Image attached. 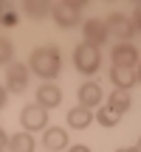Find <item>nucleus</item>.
<instances>
[{
	"label": "nucleus",
	"mask_w": 141,
	"mask_h": 152,
	"mask_svg": "<svg viewBox=\"0 0 141 152\" xmlns=\"http://www.w3.org/2000/svg\"><path fill=\"white\" fill-rule=\"evenodd\" d=\"M28 68L31 73L43 76V79H57L62 71V56L54 45H45V48H34L31 59H28Z\"/></svg>",
	"instance_id": "obj_1"
},
{
	"label": "nucleus",
	"mask_w": 141,
	"mask_h": 152,
	"mask_svg": "<svg viewBox=\"0 0 141 152\" xmlns=\"http://www.w3.org/2000/svg\"><path fill=\"white\" fill-rule=\"evenodd\" d=\"M99 62H102L99 48H93V45H87V42L76 45V51H73V65H76V71H79V73H85V76L96 73L99 71Z\"/></svg>",
	"instance_id": "obj_2"
},
{
	"label": "nucleus",
	"mask_w": 141,
	"mask_h": 152,
	"mask_svg": "<svg viewBox=\"0 0 141 152\" xmlns=\"http://www.w3.org/2000/svg\"><path fill=\"white\" fill-rule=\"evenodd\" d=\"M104 26H107V34L116 39V45H124L133 39V34H136V26H133L130 17L124 14H110L107 20H104Z\"/></svg>",
	"instance_id": "obj_3"
},
{
	"label": "nucleus",
	"mask_w": 141,
	"mask_h": 152,
	"mask_svg": "<svg viewBox=\"0 0 141 152\" xmlns=\"http://www.w3.org/2000/svg\"><path fill=\"white\" fill-rule=\"evenodd\" d=\"M82 14V3H54L51 6V17L59 28H73L79 23Z\"/></svg>",
	"instance_id": "obj_4"
},
{
	"label": "nucleus",
	"mask_w": 141,
	"mask_h": 152,
	"mask_svg": "<svg viewBox=\"0 0 141 152\" xmlns=\"http://www.w3.org/2000/svg\"><path fill=\"white\" fill-rule=\"evenodd\" d=\"M20 124L26 127V132L45 130V124H48L45 107H40V104H26V107H23V113H20Z\"/></svg>",
	"instance_id": "obj_5"
},
{
	"label": "nucleus",
	"mask_w": 141,
	"mask_h": 152,
	"mask_svg": "<svg viewBox=\"0 0 141 152\" xmlns=\"http://www.w3.org/2000/svg\"><path fill=\"white\" fill-rule=\"evenodd\" d=\"M82 37H85V42L87 45H93V48H102L104 42L110 39V34H107V26H104V20H87L85 26H82Z\"/></svg>",
	"instance_id": "obj_6"
},
{
	"label": "nucleus",
	"mask_w": 141,
	"mask_h": 152,
	"mask_svg": "<svg viewBox=\"0 0 141 152\" xmlns=\"http://www.w3.org/2000/svg\"><path fill=\"white\" fill-rule=\"evenodd\" d=\"M28 87V68L20 62H11L6 71V90L9 93H23Z\"/></svg>",
	"instance_id": "obj_7"
},
{
	"label": "nucleus",
	"mask_w": 141,
	"mask_h": 152,
	"mask_svg": "<svg viewBox=\"0 0 141 152\" xmlns=\"http://www.w3.org/2000/svg\"><path fill=\"white\" fill-rule=\"evenodd\" d=\"M110 59H113V68H136L138 65V51H136V45L124 42V45H116L110 51Z\"/></svg>",
	"instance_id": "obj_8"
},
{
	"label": "nucleus",
	"mask_w": 141,
	"mask_h": 152,
	"mask_svg": "<svg viewBox=\"0 0 141 152\" xmlns=\"http://www.w3.org/2000/svg\"><path fill=\"white\" fill-rule=\"evenodd\" d=\"M110 82L116 90H130L138 85V71L136 68H110Z\"/></svg>",
	"instance_id": "obj_9"
},
{
	"label": "nucleus",
	"mask_w": 141,
	"mask_h": 152,
	"mask_svg": "<svg viewBox=\"0 0 141 152\" xmlns=\"http://www.w3.org/2000/svg\"><path fill=\"white\" fill-rule=\"evenodd\" d=\"M79 107H87V110H99L102 107V87L96 82H85L79 87Z\"/></svg>",
	"instance_id": "obj_10"
},
{
	"label": "nucleus",
	"mask_w": 141,
	"mask_h": 152,
	"mask_svg": "<svg viewBox=\"0 0 141 152\" xmlns=\"http://www.w3.org/2000/svg\"><path fill=\"white\" fill-rule=\"evenodd\" d=\"M59 102H62V90L57 85H51V82H45V85L37 90V104H40V107L51 110V107H57Z\"/></svg>",
	"instance_id": "obj_11"
},
{
	"label": "nucleus",
	"mask_w": 141,
	"mask_h": 152,
	"mask_svg": "<svg viewBox=\"0 0 141 152\" xmlns=\"http://www.w3.org/2000/svg\"><path fill=\"white\" fill-rule=\"evenodd\" d=\"M65 118H68L70 130H85V127H90V121H93V110H87V107H70Z\"/></svg>",
	"instance_id": "obj_12"
},
{
	"label": "nucleus",
	"mask_w": 141,
	"mask_h": 152,
	"mask_svg": "<svg viewBox=\"0 0 141 152\" xmlns=\"http://www.w3.org/2000/svg\"><path fill=\"white\" fill-rule=\"evenodd\" d=\"M43 144H45L48 152H59V149L68 147V135H65V130H59V127H51V130H45Z\"/></svg>",
	"instance_id": "obj_13"
},
{
	"label": "nucleus",
	"mask_w": 141,
	"mask_h": 152,
	"mask_svg": "<svg viewBox=\"0 0 141 152\" xmlns=\"http://www.w3.org/2000/svg\"><path fill=\"white\" fill-rule=\"evenodd\" d=\"M130 104H133L130 90H113V93H110V99H107V107L113 110L116 115H124L127 110H130Z\"/></svg>",
	"instance_id": "obj_14"
},
{
	"label": "nucleus",
	"mask_w": 141,
	"mask_h": 152,
	"mask_svg": "<svg viewBox=\"0 0 141 152\" xmlns=\"http://www.w3.org/2000/svg\"><path fill=\"white\" fill-rule=\"evenodd\" d=\"M9 152H34V138L31 132H17V135L9 138Z\"/></svg>",
	"instance_id": "obj_15"
},
{
	"label": "nucleus",
	"mask_w": 141,
	"mask_h": 152,
	"mask_svg": "<svg viewBox=\"0 0 141 152\" xmlns=\"http://www.w3.org/2000/svg\"><path fill=\"white\" fill-rule=\"evenodd\" d=\"M96 121H99L102 127H116V124L121 121V115H116L113 110L104 104V107H99V110H96Z\"/></svg>",
	"instance_id": "obj_16"
},
{
	"label": "nucleus",
	"mask_w": 141,
	"mask_h": 152,
	"mask_svg": "<svg viewBox=\"0 0 141 152\" xmlns=\"http://www.w3.org/2000/svg\"><path fill=\"white\" fill-rule=\"evenodd\" d=\"M11 56H14V45L6 37H0V65H11Z\"/></svg>",
	"instance_id": "obj_17"
},
{
	"label": "nucleus",
	"mask_w": 141,
	"mask_h": 152,
	"mask_svg": "<svg viewBox=\"0 0 141 152\" xmlns=\"http://www.w3.org/2000/svg\"><path fill=\"white\" fill-rule=\"evenodd\" d=\"M26 11H28V17L40 20V17L51 14V6H45V3H28V6H26Z\"/></svg>",
	"instance_id": "obj_18"
},
{
	"label": "nucleus",
	"mask_w": 141,
	"mask_h": 152,
	"mask_svg": "<svg viewBox=\"0 0 141 152\" xmlns=\"http://www.w3.org/2000/svg\"><path fill=\"white\" fill-rule=\"evenodd\" d=\"M133 26H136V31H141V6H136V11H133Z\"/></svg>",
	"instance_id": "obj_19"
},
{
	"label": "nucleus",
	"mask_w": 141,
	"mask_h": 152,
	"mask_svg": "<svg viewBox=\"0 0 141 152\" xmlns=\"http://www.w3.org/2000/svg\"><path fill=\"white\" fill-rule=\"evenodd\" d=\"M6 104H9V93H6V87L0 85V110H3Z\"/></svg>",
	"instance_id": "obj_20"
},
{
	"label": "nucleus",
	"mask_w": 141,
	"mask_h": 152,
	"mask_svg": "<svg viewBox=\"0 0 141 152\" xmlns=\"http://www.w3.org/2000/svg\"><path fill=\"white\" fill-rule=\"evenodd\" d=\"M0 20H3V23H14L17 14H14V11H3V14H0Z\"/></svg>",
	"instance_id": "obj_21"
},
{
	"label": "nucleus",
	"mask_w": 141,
	"mask_h": 152,
	"mask_svg": "<svg viewBox=\"0 0 141 152\" xmlns=\"http://www.w3.org/2000/svg\"><path fill=\"white\" fill-rule=\"evenodd\" d=\"M9 138H11V135H6V130H0V147H6V144H9Z\"/></svg>",
	"instance_id": "obj_22"
},
{
	"label": "nucleus",
	"mask_w": 141,
	"mask_h": 152,
	"mask_svg": "<svg viewBox=\"0 0 141 152\" xmlns=\"http://www.w3.org/2000/svg\"><path fill=\"white\" fill-rule=\"evenodd\" d=\"M68 152H90V149H87L85 144H76V147H73V149H68Z\"/></svg>",
	"instance_id": "obj_23"
},
{
	"label": "nucleus",
	"mask_w": 141,
	"mask_h": 152,
	"mask_svg": "<svg viewBox=\"0 0 141 152\" xmlns=\"http://www.w3.org/2000/svg\"><path fill=\"white\" fill-rule=\"evenodd\" d=\"M136 152H141V135H138V141H136V147H133Z\"/></svg>",
	"instance_id": "obj_24"
},
{
	"label": "nucleus",
	"mask_w": 141,
	"mask_h": 152,
	"mask_svg": "<svg viewBox=\"0 0 141 152\" xmlns=\"http://www.w3.org/2000/svg\"><path fill=\"white\" fill-rule=\"evenodd\" d=\"M116 152H136V149H116Z\"/></svg>",
	"instance_id": "obj_25"
},
{
	"label": "nucleus",
	"mask_w": 141,
	"mask_h": 152,
	"mask_svg": "<svg viewBox=\"0 0 141 152\" xmlns=\"http://www.w3.org/2000/svg\"><path fill=\"white\" fill-rule=\"evenodd\" d=\"M138 82H141V68H138Z\"/></svg>",
	"instance_id": "obj_26"
},
{
	"label": "nucleus",
	"mask_w": 141,
	"mask_h": 152,
	"mask_svg": "<svg viewBox=\"0 0 141 152\" xmlns=\"http://www.w3.org/2000/svg\"><path fill=\"white\" fill-rule=\"evenodd\" d=\"M0 152H6V147H0Z\"/></svg>",
	"instance_id": "obj_27"
}]
</instances>
